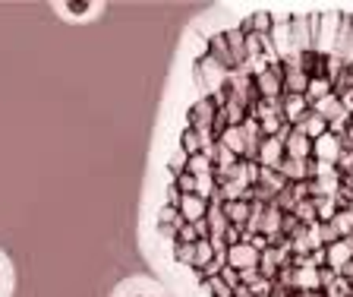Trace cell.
I'll return each mask as SVG.
<instances>
[{
  "label": "cell",
  "mask_w": 353,
  "mask_h": 297,
  "mask_svg": "<svg viewBox=\"0 0 353 297\" xmlns=\"http://www.w3.org/2000/svg\"><path fill=\"white\" fill-rule=\"evenodd\" d=\"M218 114V108H214L212 98H202V102L192 104V111H190V124L192 130H199V133H205L208 126H212V117Z\"/></svg>",
  "instance_id": "1"
},
{
  "label": "cell",
  "mask_w": 353,
  "mask_h": 297,
  "mask_svg": "<svg viewBox=\"0 0 353 297\" xmlns=\"http://www.w3.org/2000/svg\"><path fill=\"white\" fill-rule=\"evenodd\" d=\"M212 240H196V266H205V262H212Z\"/></svg>",
  "instance_id": "11"
},
{
  "label": "cell",
  "mask_w": 353,
  "mask_h": 297,
  "mask_svg": "<svg viewBox=\"0 0 353 297\" xmlns=\"http://www.w3.org/2000/svg\"><path fill=\"white\" fill-rule=\"evenodd\" d=\"M180 146H183L186 155H199V152H202V133L192 130V126H186L183 133H180Z\"/></svg>",
  "instance_id": "4"
},
{
  "label": "cell",
  "mask_w": 353,
  "mask_h": 297,
  "mask_svg": "<svg viewBox=\"0 0 353 297\" xmlns=\"http://www.w3.org/2000/svg\"><path fill=\"white\" fill-rule=\"evenodd\" d=\"M274 16L272 13H252L246 23H243V29H252V35H265V32L272 29Z\"/></svg>",
  "instance_id": "5"
},
{
  "label": "cell",
  "mask_w": 353,
  "mask_h": 297,
  "mask_svg": "<svg viewBox=\"0 0 353 297\" xmlns=\"http://www.w3.org/2000/svg\"><path fill=\"white\" fill-rule=\"evenodd\" d=\"M328 89H331L328 76H312V79L306 82V98H309V102H316V98L328 95Z\"/></svg>",
  "instance_id": "6"
},
{
  "label": "cell",
  "mask_w": 353,
  "mask_h": 297,
  "mask_svg": "<svg viewBox=\"0 0 353 297\" xmlns=\"http://www.w3.org/2000/svg\"><path fill=\"white\" fill-rule=\"evenodd\" d=\"M287 148H290V158H294V162H303V158L309 155V136L306 133H294Z\"/></svg>",
  "instance_id": "8"
},
{
  "label": "cell",
  "mask_w": 353,
  "mask_h": 297,
  "mask_svg": "<svg viewBox=\"0 0 353 297\" xmlns=\"http://www.w3.org/2000/svg\"><path fill=\"white\" fill-rule=\"evenodd\" d=\"M174 256H176L180 262H196V244H180V247L174 250Z\"/></svg>",
  "instance_id": "12"
},
{
  "label": "cell",
  "mask_w": 353,
  "mask_h": 297,
  "mask_svg": "<svg viewBox=\"0 0 353 297\" xmlns=\"http://www.w3.org/2000/svg\"><path fill=\"white\" fill-rule=\"evenodd\" d=\"M303 133H306V136H316V140L328 133V124H325L322 114H309V117L303 120Z\"/></svg>",
  "instance_id": "7"
},
{
  "label": "cell",
  "mask_w": 353,
  "mask_h": 297,
  "mask_svg": "<svg viewBox=\"0 0 353 297\" xmlns=\"http://www.w3.org/2000/svg\"><path fill=\"white\" fill-rule=\"evenodd\" d=\"M88 3H70V13H85Z\"/></svg>",
  "instance_id": "13"
},
{
  "label": "cell",
  "mask_w": 353,
  "mask_h": 297,
  "mask_svg": "<svg viewBox=\"0 0 353 297\" xmlns=\"http://www.w3.org/2000/svg\"><path fill=\"white\" fill-rule=\"evenodd\" d=\"M316 155L319 158H334L338 155V140H334V136H319V142H316Z\"/></svg>",
  "instance_id": "9"
},
{
  "label": "cell",
  "mask_w": 353,
  "mask_h": 297,
  "mask_svg": "<svg viewBox=\"0 0 353 297\" xmlns=\"http://www.w3.org/2000/svg\"><path fill=\"white\" fill-rule=\"evenodd\" d=\"M202 215H205V202H202V196H196V193L180 196V218H183L186 224L202 222Z\"/></svg>",
  "instance_id": "2"
},
{
  "label": "cell",
  "mask_w": 353,
  "mask_h": 297,
  "mask_svg": "<svg viewBox=\"0 0 353 297\" xmlns=\"http://www.w3.org/2000/svg\"><path fill=\"white\" fill-rule=\"evenodd\" d=\"M224 45H228V51L234 54V60L240 64V60L246 57V32L228 29V32H224Z\"/></svg>",
  "instance_id": "3"
},
{
  "label": "cell",
  "mask_w": 353,
  "mask_h": 297,
  "mask_svg": "<svg viewBox=\"0 0 353 297\" xmlns=\"http://www.w3.org/2000/svg\"><path fill=\"white\" fill-rule=\"evenodd\" d=\"M281 142L278 140H274V136H272V140H265V146H262V158H265V162H268V164H281Z\"/></svg>",
  "instance_id": "10"
}]
</instances>
